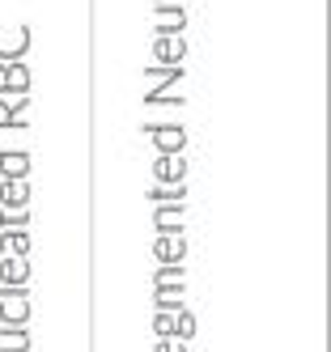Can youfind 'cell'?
Returning <instances> with one entry per match:
<instances>
[{
	"label": "cell",
	"instance_id": "1",
	"mask_svg": "<svg viewBox=\"0 0 331 352\" xmlns=\"http://www.w3.org/2000/svg\"><path fill=\"white\" fill-rule=\"evenodd\" d=\"M34 314V301L25 285H0V322L5 327H25Z\"/></svg>",
	"mask_w": 331,
	"mask_h": 352
},
{
	"label": "cell",
	"instance_id": "2",
	"mask_svg": "<svg viewBox=\"0 0 331 352\" xmlns=\"http://www.w3.org/2000/svg\"><path fill=\"white\" fill-rule=\"evenodd\" d=\"M30 52V26H0V64L25 60Z\"/></svg>",
	"mask_w": 331,
	"mask_h": 352
},
{
	"label": "cell",
	"instance_id": "3",
	"mask_svg": "<svg viewBox=\"0 0 331 352\" xmlns=\"http://www.w3.org/2000/svg\"><path fill=\"white\" fill-rule=\"evenodd\" d=\"M30 179H0V208L5 212H21L30 208Z\"/></svg>",
	"mask_w": 331,
	"mask_h": 352
},
{
	"label": "cell",
	"instance_id": "4",
	"mask_svg": "<svg viewBox=\"0 0 331 352\" xmlns=\"http://www.w3.org/2000/svg\"><path fill=\"white\" fill-rule=\"evenodd\" d=\"M145 132L153 136L158 153H183V144H187V132L178 128V123H149Z\"/></svg>",
	"mask_w": 331,
	"mask_h": 352
},
{
	"label": "cell",
	"instance_id": "5",
	"mask_svg": "<svg viewBox=\"0 0 331 352\" xmlns=\"http://www.w3.org/2000/svg\"><path fill=\"white\" fill-rule=\"evenodd\" d=\"M153 174H158V183H162V187H174V183H183L187 162L178 157V153H158V162H153Z\"/></svg>",
	"mask_w": 331,
	"mask_h": 352
},
{
	"label": "cell",
	"instance_id": "6",
	"mask_svg": "<svg viewBox=\"0 0 331 352\" xmlns=\"http://www.w3.org/2000/svg\"><path fill=\"white\" fill-rule=\"evenodd\" d=\"M187 56V43H183V34H158V43H153V60L158 64H178Z\"/></svg>",
	"mask_w": 331,
	"mask_h": 352
},
{
	"label": "cell",
	"instance_id": "7",
	"mask_svg": "<svg viewBox=\"0 0 331 352\" xmlns=\"http://www.w3.org/2000/svg\"><path fill=\"white\" fill-rule=\"evenodd\" d=\"M153 255H158V263H183V255H187L183 234H158V242H153Z\"/></svg>",
	"mask_w": 331,
	"mask_h": 352
},
{
	"label": "cell",
	"instance_id": "8",
	"mask_svg": "<svg viewBox=\"0 0 331 352\" xmlns=\"http://www.w3.org/2000/svg\"><path fill=\"white\" fill-rule=\"evenodd\" d=\"M30 153L25 148H9V153H0V179H30Z\"/></svg>",
	"mask_w": 331,
	"mask_h": 352
},
{
	"label": "cell",
	"instance_id": "9",
	"mask_svg": "<svg viewBox=\"0 0 331 352\" xmlns=\"http://www.w3.org/2000/svg\"><path fill=\"white\" fill-rule=\"evenodd\" d=\"M0 285H30V259L0 255Z\"/></svg>",
	"mask_w": 331,
	"mask_h": 352
},
{
	"label": "cell",
	"instance_id": "10",
	"mask_svg": "<svg viewBox=\"0 0 331 352\" xmlns=\"http://www.w3.org/2000/svg\"><path fill=\"white\" fill-rule=\"evenodd\" d=\"M153 230L158 234H183V204H158V212H153Z\"/></svg>",
	"mask_w": 331,
	"mask_h": 352
},
{
	"label": "cell",
	"instance_id": "11",
	"mask_svg": "<svg viewBox=\"0 0 331 352\" xmlns=\"http://www.w3.org/2000/svg\"><path fill=\"white\" fill-rule=\"evenodd\" d=\"M158 9V34H183V26H187V17H183V9L178 5H153Z\"/></svg>",
	"mask_w": 331,
	"mask_h": 352
},
{
	"label": "cell",
	"instance_id": "12",
	"mask_svg": "<svg viewBox=\"0 0 331 352\" xmlns=\"http://www.w3.org/2000/svg\"><path fill=\"white\" fill-rule=\"evenodd\" d=\"M5 94H30V68H25V60L5 64Z\"/></svg>",
	"mask_w": 331,
	"mask_h": 352
},
{
	"label": "cell",
	"instance_id": "13",
	"mask_svg": "<svg viewBox=\"0 0 331 352\" xmlns=\"http://www.w3.org/2000/svg\"><path fill=\"white\" fill-rule=\"evenodd\" d=\"M0 255H21V259H30V234H25V230L0 234Z\"/></svg>",
	"mask_w": 331,
	"mask_h": 352
},
{
	"label": "cell",
	"instance_id": "14",
	"mask_svg": "<svg viewBox=\"0 0 331 352\" xmlns=\"http://www.w3.org/2000/svg\"><path fill=\"white\" fill-rule=\"evenodd\" d=\"M30 331H25V327H5V331H0V352H30Z\"/></svg>",
	"mask_w": 331,
	"mask_h": 352
},
{
	"label": "cell",
	"instance_id": "15",
	"mask_svg": "<svg viewBox=\"0 0 331 352\" xmlns=\"http://www.w3.org/2000/svg\"><path fill=\"white\" fill-rule=\"evenodd\" d=\"M178 297H183V285H158V293H153V310H178V306H183V301H178Z\"/></svg>",
	"mask_w": 331,
	"mask_h": 352
},
{
	"label": "cell",
	"instance_id": "16",
	"mask_svg": "<svg viewBox=\"0 0 331 352\" xmlns=\"http://www.w3.org/2000/svg\"><path fill=\"white\" fill-rule=\"evenodd\" d=\"M149 199H153V204H187V187L183 183H174V187H153L149 191Z\"/></svg>",
	"mask_w": 331,
	"mask_h": 352
},
{
	"label": "cell",
	"instance_id": "17",
	"mask_svg": "<svg viewBox=\"0 0 331 352\" xmlns=\"http://www.w3.org/2000/svg\"><path fill=\"white\" fill-rule=\"evenodd\" d=\"M170 318H174V340H191L195 336V318L178 306V310H170Z\"/></svg>",
	"mask_w": 331,
	"mask_h": 352
},
{
	"label": "cell",
	"instance_id": "18",
	"mask_svg": "<svg viewBox=\"0 0 331 352\" xmlns=\"http://www.w3.org/2000/svg\"><path fill=\"white\" fill-rule=\"evenodd\" d=\"M25 225H30V208H21V212L0 208V230H25Z\"/></svg>",
	"mask_w": 331,
	"mask_h": 352
},
{
	"label": "cell",
	"instance_id": "19",
	"mask_svg": "<svg viewBox=\"0 0 331 352\" xmlns=\"http://www.w3.org/2000/svg\"><path fill=\"white\" fill-rule=\"evenodd\" d=\"M153 280H183V263H158V272H153Z\"/></svg>",
	"mask_w": 331,
	"mask_h": 352
},
{
	"label": "cell",
	"instance_id": "20",
	"mask_svg": "<svg viewBox=\"0 0 331 352\" xmlns=\"http://www.w3.org/2000/svg\"><path fill=\"white\" fill-rule=\"evenodd\" d=\"M153 331H158V340L174 336V318H170V310H158V318H153Z\"/></svg>",
	"mask_w": 331,
	"mask_h": 352
},
{
	"label": "cell",
	"instance_id": "21",
	"mask_svg": "<svg viewBox=\"0 0 331 352\" xmlns=\"http://www.w3.org/2000/svg\"><path fill=\"white\" fill-rule=\"evenodd\" d=\"M153 352H187V340H174V336H166V340H158V348Z\"/></svg>",
	"mask_w": 331,
	"mask_h": 352
},
{
	"label": "cell",
	"instance_id": "22",
	"mask_svg": "<svg viewBox=\"0 0 331 352\" xmlns=\"http://www.w3.org/2000/svg\"><path fill=\"white\" fill-rule=\"evenodd\" d=\"M13 119H21V115L13 111V102H5V98H0V128H13Z\"/></svg>",
	"mask_w": 331,
	"mask_h": 352
},
{
	"label": "cell",
	"instance_id": "23",
	"mask_svg": "<svg viewBox=\"0 0 331 352\" xmlns=\"http://www.w3.org/2000/svg\"><path fill=\"white\" fill-rule=\"evenodd\" d=\"M0 94H5V64H0Z\"/></svg>",
	"mask_w": 331,
	"mask_h": 352
},
{
	"label": "cell",
	"instance_id": "24",
	"mask_svg": "<svg viewBox=\"0 0 331 352\" xmlns=\"http://www.w3.org/2000/svg\"><path fill=\"white\" fill-rule=\"evenodd\" d=\"M153 5H178V0H153Z\"/></svg>",
	"mask_w": 331,
	"mask_h": 352
}]
</instances>
